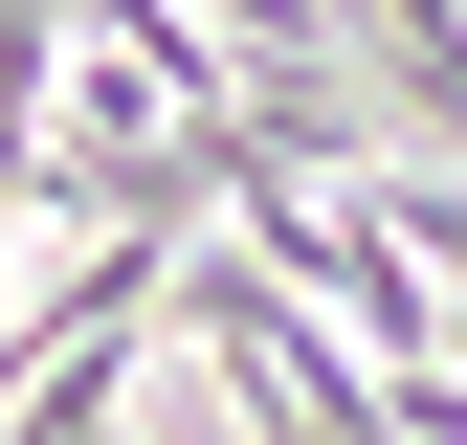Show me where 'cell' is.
Wrapping results in <instances>:
<instances>
[]
</instances>
